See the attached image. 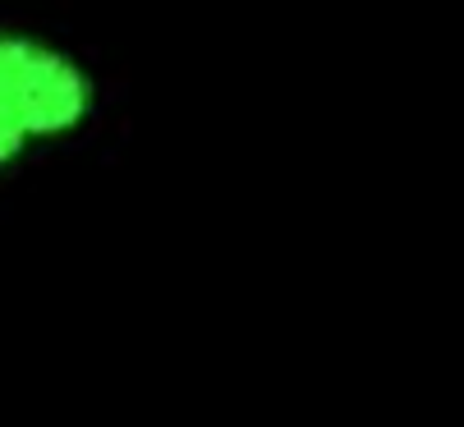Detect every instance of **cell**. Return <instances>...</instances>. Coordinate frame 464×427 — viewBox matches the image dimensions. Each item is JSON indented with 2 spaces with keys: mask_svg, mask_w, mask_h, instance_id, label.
<instances>
[{
  "mask_svg": "<svg viewBox=\"0 0 464 427\" xmlns=\"http://www.w3.org/2000/svg\"><path fill=\"white\" fill-rule=\"evenodd\" d=\"M97 111L102 83L70 46L0 28V184L79 142Z\"/></svg>",
  "mask_w": 464,
  "mask_h": 427,
  "instance_id": "6da1fadb",
  "label": "cell"
}]
</instances>
